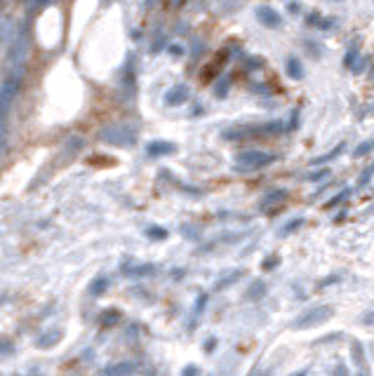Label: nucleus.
<instances>
[{
	"label": "nucleus",
	"instance_id": "9",
	"mask_svg": "<svg viewBox=\"0 0 374 376\" xmlns=\"http://www.w3.org/2000/svg\"><path fill=\"white\" fill-rule=\"evenodd\" d=\"M358 59H360V38H358V40H353V45L348 47L346 56H344V66H346V68H353Z\"/></svg>",
	"mask_w": 374,
	"mask_h": 376
},
{
	"label": "nucleus",
	"instance_id": "30",
	"mask_svg": "<svg viewBox=\"0 0 374 376\" xmlns=\"http://www.w3.org/2000/svg\"><path fill=\"white\" fill-rule=\"evenodd\" d=\"M358 376H367V374H358Z\"/></svg>",
	"mask_w": 374,
	"mask_h": 376
},
{
	"label": "nucleus",
	"instance_id": "11",
	"mask_svg": "<svg viewBox=\"0 0 374 376\" xmlns=\"http://www.w3.org/2000/svg\"><path fill=\"white\" fill-rule=\"evenodd\" d=\"M344 146H346V144H339V146L334 148V150H327L325 155H318V158H313V160H311V165H325V162L336 160V158L344 153Z\"/></svg>",
	"mask_w": 374,
	"mask_h": 376
},
{
	"label": "nucleus",
	"instance_id": "18",
	"mask_svg": "<svg viewBox=\"0 0 374 376\" xmlns=\"http://www.w3.org/2000/svg\"><path fill=\"white\" fill-rule=\"evenodd\" d=\"M304 45H306L308 50H311V54H315V56H322V52H325V47H322L318 40H311V38H306V40H304Z\"/></svg>",
	"mask_w": 374,
	"mask_h": 376
},
{
	"label": "nucleus",
	"instance_id": "19",
	"mask_svg": "<svg viewBox=\"0 0 374 376\" xmlns=\"http://www.w3.org/2000/svg\"><path fill=\"white\" fill-rule=\"evenodd\" d=\"M374 174V165L372 167H367V169H362V174L358 176V188H365L367 184H370V179H372Z\"/></svg>",
	"mask_w": 374,
	"mask_h": 376
},
{
	"label": "nucleus",
	"instance_id": "29",
	"mask_svg": "<svg viewBox=\"0 0 374 376\" xmlns=\"http://www.w3.org/2000/svg\"><path fill=\"white\" fill-rule=\"evenodd\" d=\"M214 346H217V338H207V343H205V350L210 353V350H214Z\"/></svg>",
	"mask_w": 374,
	"mask_h": 376
},
{
	"label": "nucleus",
	"instance_id": "22",
	"mask_svg": "<svg viewBox=\"0 0 374 376\" xmlns=\"http://www.w3.org/2000/svg\"><path fill=\"white\" fill-rule=\"evenodd\" d=\"M181 376H200V369H198L196 364H186V367L181 369Z\"/></svg>",
	"mask_w": 374,
	"mask_h": 376
},
{
	"label": "nucleus",
	"instance_id": "6",
	"mask_svg": "<svg viewBox=\"0 0 374 376\" xmlns=\"http://www.w3.org/2000/svg\"><path fill=\"white\" fill-rule=\"evenodd\" d=\"M285 71H287V75L292 78V80H304V64H301V59L299 56H287V64H285Z\"/></svg>",
	"mask_w": 374,
	"mask_h": 376
},
{
	"label": "nucleus",
	"instance_id": "16",
	"mask_svg": "<svg viewBox=\"0 0 374 376\" xmlns=\"http://www.w3.org/2000/svg\"><path fill=\"white\" fill-rule=\"evenodd\" d=\"M351 353H353V362L355 364H362L365 362V350H362V346H360V341H351Z\"/></svg>",
	"mask_w": 374,
	"mask_h": 376
},
{
	"label": "nucleus",
	"instance_id": "17",
	"mask_svg": "<svg viewBox=\"0 0 374 376\" xmlns=\"http://www.w3.org/2000/svg\"><path fill=\"white\" fill-rule=\"evenodd\" d=\"M242 275H245V270H233V273H231V275H226L224 280L217 282V289H224V287H228V284H233L236 280H240Z\"/></svg>",
	"mask_w": 374,
	"mask_h": 376
},
{
	"label": "nucleus",
	"instance_id": "26",
	"mask_svg": "<svg viewBox=\"0 0 374 376\" xmlns=\"http://www.w3.org/2000/svg\"><path fill=\"white\" fill-rule=\"evenodd\" d=\"M226 87H228V78H224V80H221V85H217V94H219V96H224V94H226Z\"/></svg>",
	"mask_w": 374,
	"mask_h": 376
},
{
	"label": "nucleus",
	"instance_id": "2",
	"mask_svg": "<svg viewBox=\"0 0 374 376\" xmlns=\"http://www.w3.org/2000/svg\"><path fill=\"white\" fill-rule=\"evenodd\" d=\"M271 162H276V155L273 153H266V150H245L238 155V169L240 172H254V169H264Z\"/></svg>",
	"mask_w": 374,
	"mask_h": 376
},
{
	"label": "nucleus",
	"instance_id": "27",
	"mask_svg": "<svg viewBox=\"0 0 374 376\" xmlns=\"http://www.w3.org/2000/svg\"><path fill=\"white\" fill-rule=\"evenodd\" d=\"M252 90H254V92H261V94H271V92H273V90H271V87H266V85H254Z\"/></svg>",
	"mask_w": 374,
	"mask_h": 376
},
{
	"label": "nucleus",
	"instance_id": "25",
	"mask_svg": "<svg viewBox=\"0 0 374 376\" xmlns=\"http://www.w3.org/2000/svg\"><path fill=\"white\" fill-rule=\"evenodd\" d=\"M287 10H290L292 14H299V12H301V2H296V0L287 2Z\"/></svg>",
	"mask_w": 374,
	"mask_h": 376
},
{
	"label": "nucleus",
	"instance_id": "8",
	"mask_svg": "<svg viewBox=\"0 0 374 376\" xmlns=\"http://www.w3.org/2000/svg\"><path fill=\"white\" fill-rule=\"evenodd\" d=\"M306 24L308 26H315V28H320V31H327V28H332L334 26V21L332 19H325L318 10H313V12L306 17Z\"/></svg>",
	"mask_w": 374,
	"mask_h": 376
},
{
	"label": "nucleus",
	"instance_id": "15",
	"mask_svg": "<svg viewBox=\"0 0 374 376\" xmlns=\"http://www.w3.org/2000/svg\"><path fill=\"white\" fill-rule=\"evenodd\" d=\"M372 150H374V136H372V139H365L360 146L353 150V158H365V155H367V153H372Z\"/></svg>",
	"mask_w": 374,
	"mask_h": 376
},
{
	"label": "nucleus",
	"instance_id": "23",
	"mask_svg": "<svg viewBox=\"0 0 374 376\" xmlns=\"http://www.w3.org/2000/svg\"><path fill=\"white\" fill-rule=\"evenodd\" d=\"M259 66H264V59H261V56H252V59L247 61V71H250V68H259Z\"/></svg>",
	"mask_w": 374,
	"mask_h": 376
},
{
	"label": "nucleus",
	"instance_id": "12",
	"mask_svg": "<svg viewBox=\"0 0 374 376\" xmlns=\"http://www.w3.org/2000/svg\"><path fill=\"white\" fill-rule=\"evenodd\" d=\"M304 224H306V219H304V216H296V219H292V221H287V224L282 226V228H280V235H282V238H287V235H292L294 230H299V228H301Z\"/></svg>",
	"mask_w": 374,
	"mask_h": 376
},
{
	"label": "nucleus",
	"instance_id": "24",
	"mask_svg": "<svg viewBox=\"0 0 374 376\" xmlns=\"http://www.w3.org/2000/svg\"><path fill=\"white\" fill-rule=\"evenodd\" d=\"M332 376H348L346 364H336V367H334V372H332Z\"/></svg>",
	"mask_w": 374,
	"mask_h": 376
},
{
	"label": "nucleus",
	"instance_id": "13",
	"mask_svg": "<svg viewBox=\"0 0 374 376\" xmlns=\"http://www.w3.org/2000/svg\"><path fill=\"white\" fill-rule=\"evenodd\" d=\"M348 198H351V188H344V190H339L334 198H330V200L325 202V207H327V209H334V207H339V205L344 200H348Z\"/></svg>",
	"mask_w": 374,
	"mask_h": 376
},
{
	"label": "nucleus",
	"instance_id": "1",
	"mask_svg": "<svg viewBox=\"0 0 374 376\" xmlns=\"http://www.w3.org/2000/svg\"><path fill=\"white\" fill-rule=\"evenodd\" d=\"M332 306H313V308L304 310L296 320L292 322V329L301 332V329H311V327H318V324L327 322L332 318Z\"/></svg>",
	"mask_w": 374,
	"mask_h": 376
},
{
	"label": "nucleus",
	"instance_id": "31",
	"mask_svg": "<svg viewBox=\"0 0 374 376\" xmlns=\"http://www.w3.org/2000/svg\"><path fill=\"white\" fill-rule=\"evenodd\" d=\"M334 2H341V0H334Z\"/></svg>",
	"mask_w": 374,
	"mask_h": 376
},
{
	"label": "nucleus",
	"instance_id": "10",
	"mask_svg": "<svg viewBox=\"0 0 374 376\" xmlns=\"http://www.w3.org/2000/svg\"><path fill=\"white\" fill-rule=\"evenodd\" d=\"M266 296V282L264 280H256L250 284V289H247V299L250 301H259V299H264Z\"/></svg>",
	"mask_w": 374,
	"mask_h": 376
},
{
	"label": "nucleus",
	"instance_id": "5",
	"mask_svg": "<svg viewBox=\"0 0 374 376\" xmlns=\"http://www.w3.org/2000/svg\"><path fill=\"white\" fill-rule=\"evenodd\" d=\"M290 198V190L287 188H273V190H268L266 195L261 198V207H280L282 202Z\"/></svg>",
	"mask_w": 374,
	"mask_h": 376
},
{
	"label": "nucleus",
	"instance_id": "28",
	"mask_svg": "<svg viewBox=\"0 0 374 376\" xmlns=\"http://www.w3.org/2000/svg\"><path fill=\"white\" fill-rule=\"evenodd\" d=\"M205 301H207V296L202 294V296H200V299H198V306H196V313H200V310H202V308H205Z\"/></svg>",
	"mask_w": 374,
	"mask_h": 376
},
{
	"label": "nucleus",
	"instance_id": "7",
	"mask_svg": "<svg viewBox=\"0 0 374 376\" xmlns=\"http://www.w3.org/2000/svg\"><path fill=\"white\" fill-rule=\"evenodd\" d=\"M61 332L59 329H52V332H45V334H40L38 336V341H36V346L38 348H54L59 341H61Z\"/></svg>",
	"mask_w": 374,
	"mask_h": 376
},
{
	"label": "nucleus",
	"instance_id": "14",
	"mask_svg": "<svg viewBox=\"0 0 374 376\" xmlns=\"http://www.w3.org/2000/svg\"><path fill=\"white\" fill-rule=\"evenodd\" d=\"M118 320H120V310H104L101 318H99V322L104 324V327H113Z\"/></svg>",
	"mask_w": 374,
	"mask_h": 376
},
{
	"label": "nucleus",
	"instance_id": "20",
	"mask_svg": "<svg viewBox=\"0 0 374 376\" xmlns=\"http://www.w3.org/2000/svg\"><path fill=\"white\" fill-rule=\"evenodd\" d=\"M278 263H280V256H278V254H271V256H266V259H264L261 268H264V270H273L276 266H278Z\"/></svg>",
	"mask_w": 374,
	"mask_h": 376
},
{
	"label": "nucleus",
	"instance_id": "21",
	"mask_svg": "<svg viewBox=\"0 0 374 376\" xmlns=\"http://www.w3.org/2000/svg\"><path fill=\"white\" fill-rule=\"evenodd\" d=\"M330 176V169H320V172H311V174H306L304 179L306 181H322V179H327Z\"/></svg>",
	"mask_w": 374,
	"mask_h": 376
},
{
	"label": "nucleus",
	"instance_id": "4",
	"mask_svg": "<svg viewBox=\"0 0 374 376\" xmlns=\"http://www.w3.org/2000/svg\"><path fill=\"white\" fill-rule=\"evenodd\" d=\"M134 372H137V364L130 362V360H122V362L108 364L106 369L101 372V376H132Z\"/></svg>",
	"mask_w": 374,
	"mask_h": 376
},
{
	"label": "nucleus",
	"instance_id": "3",
	"mask_svg": "<svg viewBox=\"0 0 374 376\" xmlns=\"http://www.w3.org/2000/svg\"><path fill=\"white\" fill-rule=\"evenodd\" d=\"M256 19L264 24L266 28H282V17L276 7L271 5H259L256 7Z\"/></svg>",
	"mask_w": 374,
	"mask_h": 376
}]
</instances>
